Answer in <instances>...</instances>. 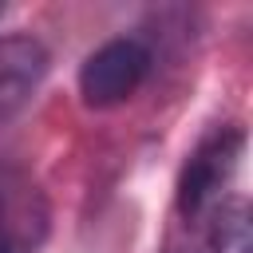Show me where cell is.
<instances>
[{"instance_id": "obj_1", "label": "cell", "mask_w": 253, "mask_h": 253, "mask_svg": "<svg viewBox=\"0 0 253 253\" xmlns=\"http://www.w3.org/2000/svg\"><path fill=\"white\" fill-rule=\"evenodd\" d=\"M245 150V130L241 126H213L186 158L178 174V213L182 217H202L213 213L221 202V190L229 186L237 162Z\"/></svg>"}, {"instance_id": "obj_2", "label": "cell", "mask_w": 253, "mask_h": 253, "mask_svg": "<svg viewBox=\"0 0 253 253\" xmlns=\"http://www.w3.org/2000/svg\"><path fill=\"white\" fill-rule=\"evenodd\" d=\"M150 71V51L134 36L107 40L95 47L79 67V95L87 107H115L138 91V83Z\"/></svg>"}, {"instance_id": "obj_3", "label": "cell", "mask_w": 253, "mask_h": 253, "mask_svg": "<svg viewBox=\"0 0 253 253\" xmlns=\"http://www.w3.org/2000/svg\"><path fill=\"white\" fill-rule=\"evenodd\" d=\"M47 63H51V55L36 36L0 40V138L24 115L32 95L40 91V83L47 75Z\"/></svg>"}, {"instance_id": "obj_4", "label": "cell", "mask_w": 253, "mask_h": 253, "mask_svg": "<svg viewBox=\"0 0 253 253\" xmlns=\"http://www.w3.org/2000/svg\"><path fill=\"white\" fill-rule=\"evenodd\" d=\"M47 233V210L32 186L0 190V253H36Z\"/></svg>"}, {"instance_id": "obj_5", "label": "cell", "mask_w": 253, "mask_h": 253, "mask_svg": "<svg viewBox=\"0 0 253 253\" xmlns=\"http://www.w3.org/2000/svg\"><path fill=\"white\" fill-rule=\"evenodd\" d=\"M249 202L245 198H225L213 210V253H253V233H249Z\"/></svg>"}, {"instance_id": "obj_6", "label": "cell", "mask_w": 253, "mask_h": 253, "mask_svg": "<svg viewBox=\"0 0 253 253\" xmlns=\"http://www.w3.org/2000/svg\"><path fill=\"white\" fill-rule=\"evenodd\" d=\"M166 253H194V249H186V245H170Z\"/></svg>"}, {"instance_id": "obj_7", "label": "cell", "mask_w": 253, "mask_h": 253, "mask_svg": "<svg viewBox=\"0 0 253 253\" xmlns=\"http://www.w3.org/2000/svg\"><path fill=\"white\" fill-rule=\"evenodd\" d=\"M0 16H4V8H0Z\"/></svg>"}]
</instances>
